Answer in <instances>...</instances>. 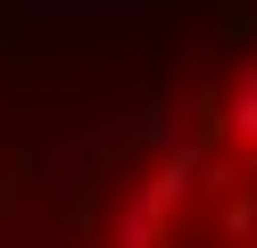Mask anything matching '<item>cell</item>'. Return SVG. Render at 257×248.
Listing matches in <instances>:
<instances>
[{
  "label": "cell",
  "instance_id": "6da1fadb",
  "mask_svg": "<svg viewBox=\"0 0 257 248\" xmlns=\"http://www.w3.org/2000/svg\"><path fill=\"white\" fill-rule=\"evenodd\" d=\"M75 248H257V25L141 108Z\"/></svg>",
  "mask_w": 257,
  "mask_h": 248
}]
</instances>
